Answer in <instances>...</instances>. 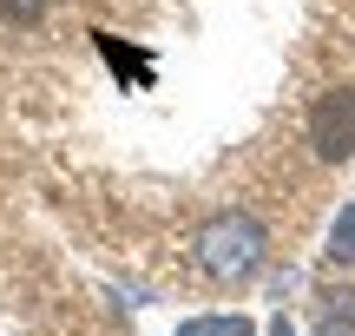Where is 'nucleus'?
Masks as SVG:
<instances>
[{
	"label": "nucleus",
	"mask_w": 355,
	"mask_h": 336,
	"mask_svg": "<svg viewBox=\"0 0 355 336\" xmlns=\"http://www.w3.org/2000/svg\"><path fill=\"white\" fill-rule=\"evenodd\" d=\"M329 264H355V205H343L329 224Z\"/></svg>",
	"instance_id": "20e7f679"
},
{
	"label": "nucleus",
	"mask_w": 355,
	"mask_h": 336,
	"mask_svg": "<svg viewBox=\"0 0 355 336\" xmlns=\"http://www.w3.org/2000/svg\"><path fill=\"white\" fill-rule=\"evenodd\" d=\"M263 251H270V231L250 218V211H224V218H211L198 231V264H204V277H217V284L257 277L263 271Z\"/></svg>",
	"instance_id": "f257e3e1"
},
{
	"label": "nucleus",
	"mask_w": 355,
	"mask_h": 336,
	"mask_svg": "<svg viewBox=\"0 0 355 336\" xmlns=\"http://www.w3.org/2000/svg\"><path fill=\"white\" fill-rule=\"evenodd\" d=\"M46 7H53V0H0V20H7V26H33Z\"/></svg>",
	"instance_id": "423d86ee"
},
{
	"label": "nucleus",
	"mask_w": 355,
	"mask_h": 336,
	"mask_svg": "<svg viewBox=\"0 0 355 336\" xmlns=\"http://www.w3.org/2000/svg\"><path fill=\"white\" fill-rule=\"evenodd\" d=\"M309 152L322 165L355 158V86H336V92L316 99V112H309Z\"/></svg>",
	"instance_id": "f03ea898"
},
{
	"label": "nucleus",
	"mask_w": 355,
	"mask_h": 336,
	"mask_svg": "<svg viewBox=\"0 0 355 336\" xmlns=\"http://www.w3.org/2000/svg\"><path fill=\"white\" fill-rule=\"evenodd\" d=\"M316 336H355V290L329 284L316 297Z\"/></svg>",
	"instance_id": "7ed1b4c3"
},
{
	"label": "nucleus",
	"mask_w": 355,
	"mask_h": 336,
	"mask_svg": "<svg viewBox=\"0 0 355 336\" xmlns=\"http://www.w3.org/2000/svg\"><path fill=\"white\" fill-rule=\"evenodd\" d=\"M178 336H250L243 317H198V324H184Z\"/></svg>",
	"instance_id": "39448f33"
}]
</instances>
